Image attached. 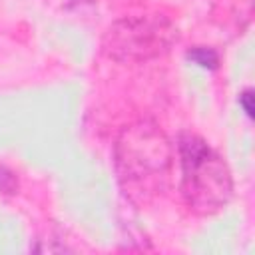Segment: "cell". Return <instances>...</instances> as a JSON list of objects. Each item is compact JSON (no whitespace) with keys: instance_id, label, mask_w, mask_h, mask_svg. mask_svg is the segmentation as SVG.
I'll return each mask as SVG.
<instances>
[{"instance_id":"6da1fadb","label":"cell","mask_w":255,"mask_h":255,"mask_svg":"<svg viewBox=\"0 0 255 255\" xmlns=\"http://www.w3.org/2000/svg\"><path fill=\"white\" fill-rule=\"evenodd\" d=\"M114 157L124 193L135 203H147L169 181L173 145L155 122L137 120L120 131Z\"/></svg>"},{"instance_id":"7a4b0ae2","label":"cell","mask_w":255,"mask_h":255,"mask_svg":"<svg viewBox=\"0 0 255 255\" xmlns=\"http://www.w3.org/2000/svg\"><path fill=\"white\" fill-rule=\"evenodd\" d=\"M181 163V195L199 215L225 207L233 195V179L225 159L199 135L183 133L177 141Z\"/></svg>"},{"instance_id":"3957f363","label":"cell","mask_w":255,"mask_h":255,"mask_svg":"<svg viewBox=\"0 0 255 255\" xmlns=\"http://www.w3.org/2000/svg\"><path fill=\"white\" fill-rule=\"evenodd\" d=\"M177 40V28L161 14L126 16L114 22L102 40L106 56L118 62H147L163 56Z\"/></svg>"},{"instance_id":"277c9868","label":"cell","mask_w":255,"mask_h":255,"mask_svg":"<svg viewBox=\"0 0 255 255\" xmlns=\"http://www.w3.org/2000/svg\"><path fill=\"white\" fill-rule=\"evenodd\" d=\"M187 58L193 60L197 66H201V68H209V70H213V68L217 66V62H219V56H217L211 48H203V46H195V48H191V50L187 52Z\"/></svg>"},{"instance_id":"5b68a950","label":"cell","mask_w":255,"mask_h":255,"mask_svg":"<svg viewBox=\"0 0 255 255\" xmlns=\"http://www.w3.org/2000/svg\"><path fill=\"white\" fill-rule=\"evenodd\" d=\"M14 189H16V177H14L8 169L0 167V191H4V193H12Z\"/></svg>"},{"instance_id":"8992f818","label":"cell","mask_w":255,"mask_h":255,"mask_svg":"<svg viewBox=\"0 0 255 255\" xmlns=\"http://www.w3.org/2000/svg\"><path fill=\"white\" fill-rule=\"evenodd\" d=\"M251 100H253V92H251V90L241 92V96H239V104H241L243 112H245L249 118L253 116V104H251Z\"/></svg>"}]
</instances>
